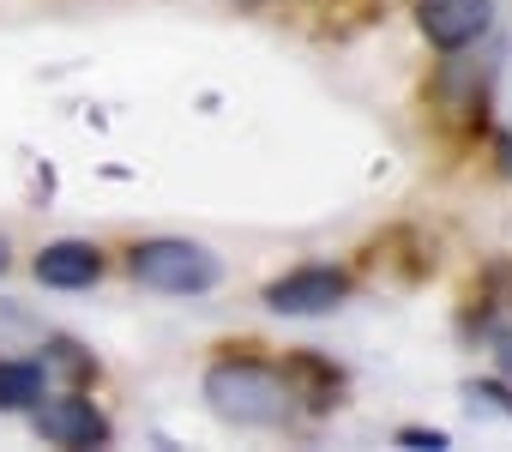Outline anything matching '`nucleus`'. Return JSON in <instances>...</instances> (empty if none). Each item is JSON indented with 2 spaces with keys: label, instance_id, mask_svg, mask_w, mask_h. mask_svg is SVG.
Here are the masks:
<instances>
[{
  "label": "nucleus",
  "instance_id": "6",
  "mask_svg": "<svg viewBox=\"0 0 512 452\" xmlns=\"http://www.w3.org/2000/svg\"><path fill=\"white\" fill-rule=\"evenodd\" d=\"M37 284L43 290H91L97 278H103V248L97 242H79V236H67V242H49L43 254H37Z\"/></svg>",
  "mask_w": 512,
  "mask_h": 452
},
{
  "label": "nucleus",
  "instance_id": "4",
  "mask_svg": "<svg viewBox=\"0 0 512 452\" xmlns=\"http://www.w3.org/2000/svg\"><path fill=\"white\" fill-rule=\"evenodd\" d=\"M344 296H350V272H338V266H302V272H284L278 284H266V308L296 314V320L332 314Z\"/></svg>",
  "mask_w": 512,
  "mask_h": 452
},
{
  "label": "nucleus",
  "instance_id": "9",
  "mask_svg": "<svg viewBox=\"0 0 512 452\" xmlns=\"http://www.w3.org/2000/svg\"><path fill=\"white\" fill-rule=\"evenodd\" d=\"M398 446H410V452H446L452 440L440 428H398Z\"/></svg>",
  "mask_w": 512,
  "mask_h": 452
},
{
  "label": "nucleus",
  "instance_id": "5",
  "mask_svg": "<svg viewBox=\"0 0 512 452\" xmlns=\"http://www.w3.org/2000/svg\"><path fill=\"white\" fill-rule=\"evenodd\" d=\"M416 25L434 49H470L494 25V0H416Z\"/></svg>",
  "mask_w": 512,
  "mask_h": 452
},
{
  "label": "nucleus",
  "instance_id": "2",
  "mask_svg": "<svg viewBox=\"0 0 512 452\" xmlns=\"http://www.w3.org/2000/svg\"><path fill=\"white\" fill-rule=\"evenodd\" d=\"M127 272L139 290H157V296H205L223 284V266L211 248L187 242V236H151L127 254Z\"/></svg>",
  "mask_w": 512,
  "mask_h": 452
},
{
  "label": "nucleus",
  "instance_id": "7",
  "mask_svg": "<svg viewBox=\"0 0 512 452\" xmlns=\"http://www.w3.org/2000/svg\"><path fill=\"white\" fill-rule=\"evenodd\" d=\"M49 392V368L43 362H0V410H31Z\"/></svg>",
  "mask_w": 512,
  "mask_h": 452
},
{
  "label": "nucleus",
  "instance_id": "12",
  "mask_svg": "<svg viewBox=\"0 0 512 452\" xmlns=\"http://www.w3.org/2000/svg\"><path fill=\"white\" fill-rule=\"evenodd\" d=\"M494 163H500V175L512 181V133H500V139H494Z\"/></svg>",
  "mask_w": 512,
  "mask_h": 452
},
{
  "label": "nucleus",
  "instance_id": "3",
  "mask_svg": "<svg viewBox=\"0 0 512 452\" xmlns=\"http://www.w3.org/2000/svg\"><path fill=\"white\" fill-rule=\"evenodd\" d=\"M31 422H37V434L49 440V446H109V416L85 398V392H43L37 404H31Z\"/></svg>",
  "mask_w": 512,
  "mask_h": 452
},
{
  "label": "nucleus",
  "instance_id": "10",
  "mask_svg": "<svg viewBox=\"0 0 512 452\" xmlns=\"http://www.w3.org/2000/svg\"><path fill=\"white\" fill-rule=\"evenodd\" d=\"M464 392H470V398H488V404H500V410L512 416V380H470Z\"/></svg>",
  "mask_w": 512,
  "mask_h": 452
},
{
  "label": "nucleus",
  "instance_id": "11",
  "mask_svg": "<svg viewBox=\"0 0 512 452\" xmlns=\"http://www.w3.org/2000/svg\"><path fill=\"white\" fill-rule=\"evenodd\" d=\"M494 362H500V380H512V332L494 338Z\"/></svg>",
  "mask_w": 512,
  "mask_h": 452
},
{
  "label": "nucleus",
  "instance_id": "1",
  "mask_svg": "<svg viewBox=\"0 0 512 452\" xmlns=\"http://www.w3.org/2000/svg\"><path fill=\"white\" fill-rule=\"evenodd\" d=\"M205 404L223 422L241 428H278L296 410V386L290 374H278L272 362H253V356H223L205 368Z\"/></svg>",
  "mask_w": 512,
  "mask_h": 452
},
{
  "label": "nucleus",
  "instance_id": "8",
  "mask_svg": "<svg viewBox=\"0 0 512 452\" xmlns=\"http://www.w3.org/2000/svg\"><path fill=\"white\" fill-rule=\"evenodd\" d=\"M49 362H55V368H67V374H79V380H85V374H97V362H91L79 344H67V338H55V344H49Z\"/></svg>",
  "mask_w": 512,
  "mask_h": 452
},
{
  "label": "nucleus",
  "instance_id": "13",
  "mask_svg": "<svg viewBox=\"0 0 512 452\" xmlns=\"http://www.w3.org/2000/svg\"><path fill=\"white\" fill-rule=\"evenodd\" d=\"M13 266V248H7V236H0V272H7Z\"/></svg>",
  "mask_w": 512,
  "mask_h": 452
}]
</instances>
